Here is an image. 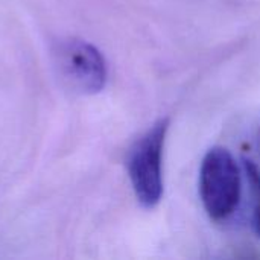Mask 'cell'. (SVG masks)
<instances>
[{
	"mask_svg": "<svg viewBox=\"0 0 260 260\" xmlns=\"http://www.w3.org/2000/svg\"><path fill=\"white\" fill-rule=\"evenodd\" d=\"M241 192V169L235 157L221 146L209 149L200 168V197L207 215L215 221L233 215Z\"/></svg>",
	"mask_w": 260,
	"mask_h": 260,
	"instance_id": "1",
	"label": "cell"
},
{
	"mask_svg": "<svg viewBox=\"0 0 260 260\" xmlns=\"http://www.w3.org/2000/svg\"><path fill=\"white\" fill-rule=\"evenodd\" d=\"M244 169L251 192V225L256 235L260 238V169L251 160H244Z\"/></svg>",
	"mask_w": 260,
	"mask_h": 260,
	"instance_id": "4",
	"label": "cell"
},
{
	"mask_svg": "<svg viewBox=\"0 0 260 260\" xmlns=\"http://www.w3.org/2000/svg\"><path fill=\"white\" fill-rule=\"evenodd\" d=\"M169 120H158L131 149L128 174L137 201L146 207H155L163 195V151Z\"/></svg>",
	"mask_w": 260,
	"mask_h": 260,
	"instance_id": "2",
	"label": "cell"
},
{
	"mask_svg": "<svg viewBox=\"0 0 260 260\" xmlns=\"http://www.w3.org/2000/svg\"><path fill=\"white\" fill-rule=\"evenodd\" d=\"M59 72L72 88L84 93H99L107 84V62L93 44L72 38L62 41L55 52Z\"/></svg>",
	"mask_w": 260,
	"mask_h": 260,
	"instance_id": "3",
	"label": "cell"
}]
</instances>
